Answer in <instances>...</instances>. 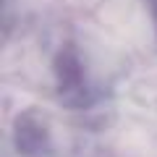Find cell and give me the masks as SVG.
Listing matches in <instances>:
<instances>
[{
    "label": "cell",
    "mask_w": 157,
    "mask_h": 157,
    "mask_svg": "<svg viewBox=\"0 0 157 157\" xmlns=\"http://www.w3.org/2000/svg\"><path fill=\"white\" fill-rule=\"evenodd\" d=\"M16 144L24 155H37L47 144V126L37 113H24L16 123Z\"/></svg>",
    "instance_id": "1"
},
{
    "label": "cell",
    "mask_w": 157,
    "mask_h": 157,
    "mask_svg": "<svg viewBox=\"0 0 157 157\" xmlns=\"http://www.w3.org/2000/svg\"><path fill=\"white\" fill-rule=\"evenodd\" d=\"M149 11H152V18H155V26H157V0H149Z\"/></svg>",
    "instance_id": "2"
}]
</instances>
